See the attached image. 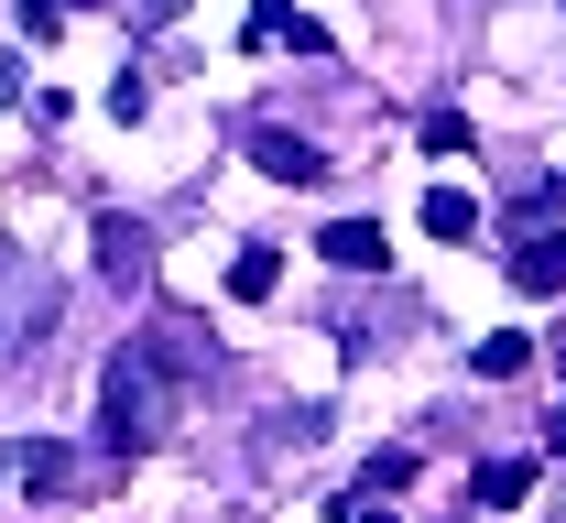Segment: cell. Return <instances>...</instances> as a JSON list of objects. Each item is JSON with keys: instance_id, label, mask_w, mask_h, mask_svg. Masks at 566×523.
Listing matches in <instances>:
<instances>
[{"instance_id": "8", "label": "cell", "mask_w": 566, "mask_h": 523, "mask_svg": "<svg viewBox=\"0 0 566 523\" xmlns=\"http://www.w3.org/2000/svg\"><path fill=\"white\" fill-rule=\"evenodd\" d=\"M424 229H436V240H469V229H480V197H469V186H424Z\"/></svg>"}, {"instance_id": "6", "label": "cell", "mask_w": 566, "mask_h": 523, "mask_svg": "<svg viewBox=\"0 0 566 523\" xmlns=\"http://www.w3.org/2000/svg\"><path fill=\"white\" fill-rule=\"evenodd\" d=\"M251 164H262L273 186H316V175H327V153L294 143V132H251Z\"/></svg>"}, {"instance_id": "7", "label": "cell", "mask_w": 566, "mask_h": 523, "mask_svg": "<svg viewBox=\"0 0 566 523\" xmlns=\"http://www.w3.org/2000/svg\"><path fill=\"white\" fill-rule=\"evenodd\" d=\"M469 491H480V513H512V502L534 491V458H480V480H469Z\"/></svg>"}, {"instance_id": "16", "label": "cell", "mask_w": 566, "mask_h": 523, "mask_svg": "<svg viewBox=\"0 0 566 523\" xmlns=\"http://www.w3.org/2000/svg\"><path fill=\"white\" fill-rule=\"evenodd\" d=\"M175 11H186V0H142V22H175Z\"/></svg>"}, {"instance_id": "17", "label": "cell", "mask_w": 566, "mask_h": 523, "mask_svg": "<svg viewBox=\"0 0 566 523\" xmlns=\"http://www.w3.org/2000/svg\"><path fill=\"white\" fill-rule=\"evenodd\" d=\"M11 98H22V76H11V55H0V109H11Z\"/></svg>"}, {"instance_id": "10", "label": "cell", "mask_w": 566, "mask_h": 523, "mask_svg": "<svg viewBox=\"0 0 566 523\" xmlns=\"http://www.w3.org/2000/svg\"><path fill=\"white\" fill-rule=\"evenodd\" d=\"M273 284H283V251H240V262H229V295L240 305H262Z\"/></svg>"}, {"instance_id": "12", "label": "cell", "mask_w": 566, "mask_h": 523, "mask_svg": "<svg viewBox=\"0 0 566 523\" xmlns=\"http://www.w3.org/2000/svg\"><path fill=\"white\" fill-rule=\"evenodd\" d=\"M424 153H469V109H436L424 121Z\"/></svg>"}, {"instance_id": "13", "label": "cell", "mask_w": 566, "mask_h": 523, "mask_svg": "<svg viewBox=\"0 0 566 523\" xmlns=\"http://www.w3.org/2000/svg\"><path fill=\"white\" fill-rule=\"evenodd\" d=\"M22 480L33 491H66V448H22Z\"/></svg>"}, {"instance_id": "2", "label": "cell", "mask_w": 566, "mask_h": 523, "mask_svg": "<svg viewBox=\"0 0 566 523\" xmlns=\"http://www.w3.org/2000/svg\"><path fill=\"white\" fill-rule=\"evenodd\" d=\"M316 262H338V273H381L392 240H381V219H327V229H316Z\"/></svg>"}, {"instance_id": "3", "label": "cell", "mask_w": 566, "mask_h": 523, "mask_svg": "<svg viewBox=\"0 0 566 523\" xmlns=\"http://www.w3.org/2000/svg\"><path fill=\"white\" fill-rule=\"evenodd\" d=\"M22 327H55V284H44V273H0V349H11Z\"/></svg>"}, {"instance_id": "4", "label": "cell", "mask_w": 566, "mask_h": 523, "mask_svg": "<svg viewBox=\"0 0 566 523\" xmlns=\"http://www.w3.org/2000/svg\"><path fill=\"white\" fill-rule=\"evenodd\" d=\"M512 284H523V295H566V229H523Z\"/></svg>"}, {"instance_id": "9", "label": "cell", "mask_w": 566, "mask_h": 523, "mask_svg": "<svg viewBox=\"0 0 566 523\" xmlns=\"http://www.w3.org/2000/svg\"><path fill=\"white\" fill-rule=\"evenodd\" d=\"M523 360H534V338H523V327H491V338L469 349V372H480V381H512Z\"/></svg>"}, {"instance_id": "15", "label": "cell", "mask_w": 566, "mask_h": 523, "mask_svg": "<svg viewBox=\"0 0 566 523\" xmlns=\"http://www.w3.org/2000/svg\"><path fill=\"white\" fill-rule=\"evenodd\" d=\"M545 448H556V458H566V404H556V415H545Z\"/></svg>"}, {"instance_id": "1", "label": "cell", "mask_w": 566, "mask_h": 523, "mask_svg": "<svg viewBox=\"0 0 566 523\" xmlns=\"http://www.w3.org/2000/svg\"><path fill=\"white\" fill-rule=\"evenodd\" d=\"M186 381H197V327H186V316H164V327H153L142 349H120V360H109V381H98L109 448H164V437H175Z\"/></svg>"}, {"instance_id": "11", "label": "cell", "mask_w": 566, "mask_h": 523, "mask_svg": "<svg viewBox=\"0 0 566 523\" xmlns=\"http://www.w3.org/2000/svg\"><path fill=\"white\" fill-rule=\"evenodd\" d=\"M403 480H415V448H392V458H370V469H359V491H370V502H381V491H403Z\"/></svg>"}, {"instance_id": "5", "label": "cell", "mask_w": 566, "mask_h": 523, "mask_svg": "<svg viewBox=\"0 0 566 523\" xmlns=\"http://www.w3.org/2000/svg\"><path fill=\"white\" fill-rule=\"evenodd\" d=\"M98 273H109V284H142V273H153V229L142 219H98Z\"/></svg>"}, {"instance_id": "14", "label": "cell", "mask_w": 566, "mask_h": 523, "mask_svg": "<svg viewBox=\"0 0 566 523\" xmlns=\"http://www.w3.org/2000/svg\"><path fill=\"white\" fill-rule=\"evenodd\" d=\"M22 33H33V44H55V33H66V11H55V0H22Z\"/></svg>"}]
</instances>
